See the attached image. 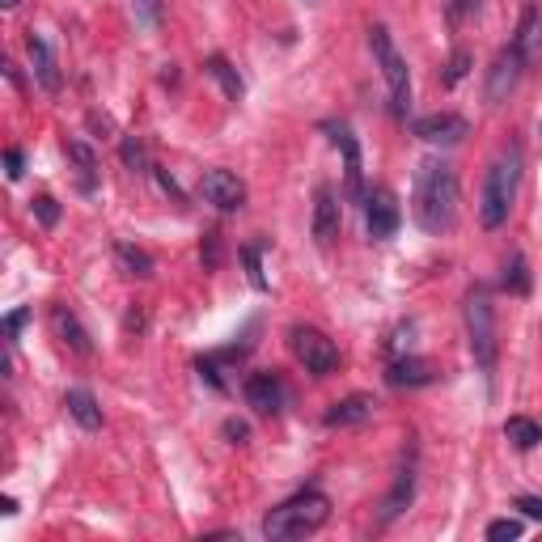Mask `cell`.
Here are the masks:
<instances>
[{
    "mask_svg": "<svg viewBox=\"0 0 542 542\" xmlns=\"http://www.w3.org/2000/svg\"><path fill=\"white\" fill-rule=\"evenodd\" d=\"M411 216L424 233H432V238H441V233L454 229V221H458V174L449 161H441V157L420 161V170H415V191H411Z\"/></svg>",
    "mask_w": 542,
    "mask_h": 542,
    "instance_id": "6da1fadb",
    "label": "cell"
},
{
    "mask_svg": "<svg viewBox=\"0 0 542 542\" xmlns=\"http://www.w3.org/2000/svg\"><path fill=\"white\" fill-rule=\"evenodd\" d=\"M521 174H526V157H521V144H509L483 178V195H479V225L483 229H500L509 221V212L517 204L521 191Z\"/></svg>",
    "mask_w": 542,
    "mask_h": 542,
    "instance_id": "7a4b0ae2",
    "label": "cell"
},
{
    "mask_svg": "<svg viewBox=\"0 0 542 542\" xmlns=\"http://www.w3.org/2000/svg\"><path fill=\"white\" fill-rule=\"evenodd\" d=\"M331 517V500L322 492H297L293 500L276 504L267 517H263V538L271 542H293V538H310L327 526Z\"/></svg>",
    "mask_w": 542,
    "mask_h": 542,
    "instance_id": "3957f363",
    "label": "cell"
},
{
    "mask_svg": "<svg viewBox=\"0 0 542 542\" xmlns=\"http://www.w3.org/2000/svg\"><path fill=\"white\" fill-rule=\"evenodd\" d=\"M462 318H466V343H471V356L483 377L496 373V360H500V339H496V305L487 288H471L462 305Z\"/></svg>",
    "mask_w": 542,
    "mask_h": 542,
    "instance_id": "277c9868",
    "label": "cell"
},
{
    "mask_svg": "<svg viewBox=\"0 0 542 542\" xmlns=\"http://www.w3.org/2000/svg\"><path fill=\"white\" fill-rule=\"evenodd\" d=\"M369 47H373V60H377V68H382V77H386L394 119H407V111H411V72H407L403 51L394 47L386 26H369Z\"/></svg>",
    "mask_w": 542,
    "mask_h": 542,
    "instance_id": "5b68a950",
    "label": "cell"
},
{
    "mask_svg": "<svg viewBox=\"0 0 542 542\" xmlns=\"http://www.w3.org/2000/svg\"><path fill=\"white\" fill-rule=\"evenodd\" d=\"M288 348H293V356L310 377H331L339 369V348L318 327H310V322H293L288 327Z\"/></svg>",
    "mask_w": 542,
    "mask_h": 542,
    "instance_id": "8992f818",
    "label": "cell"
},
{
    "mask_svg": "<svg viewBox=\"0 0 542 542\" xmlns=\"http://www.w3.org/2000/svg\"><path fill=\"white\" fill-rule=\"evenodd\" d=\"M322 132H327L331 144L343 153V195H348L352 204H365V157H360L356 132L343 119H327L322 123Z\"/></svg>",
    "mask_w": 542,
    "mask_h": 542,
    "instance_id": "52a82bcc",
    "label": "cell"
},
{
    "mask_svg": "<svg viewBox=\"0 0 542 542\" xmlns=\"http://www.w3.org/2000/svg\"><path fill=\"white\" fill-rule=\"evenodd\" d=\"M526 56H521V47L517 43H509V47H500L496 51V60H492V68H487V81H483V98H487V106H504L513 98V89H517V81H521V72H526Z\"/></svg>",
    "mask_w": 542,
    "mask_h": 542,
    "instance_id": "ba28073f",
    "label": "cell"
},
{
    "mask_svg": "<svg viewBox=\"0 0 542 542\" xmlns=\"http://www.w3.org/2000/svg\"><path fill=\"white\" fill-rule=\"evenodd\" d=\"M403 225V212H399V200H394V191L390 187H373L365 191V229H369V238L373 242H386L394 238Z\"/></svg>",
    "mask_w": 542,
    "mask_h": 542,
    "instance_id": "9c48e42d",
    "label": "cell"
},
{
    "mask_svg": "<svg viewBox=\"0 0 542 542\" xmlns=\"http://www.w3.org/2000/svg\"><path fill=\"white\" fill-rule=\"evenodd\" d=\"M242 394H246V407L255 415H263V420H276V415L284 411V403H288V390H284L280 373H250Z\"/></svg>",
    "mask_w": 542,
    "mask_h": 542,
    "instance_id": "30bf717a",
    "label": "cell"
},
{
    "mask_svg": "<svg viewBox=\"0 0 542 542\" xmlns=\"http://www.w3.org/2000/svg\"><path fill=\"white\" fill-rule=\"evenodd\" d=\"M200 195L216 212H242L246 208V183L233 170H204Z\"/></svg>",
    "mask_w": 542,
    "mask_h": 542,
    "instance_id": "8fae6325",
    "label": "cell"
},
{
    "mask_svg": "<svg viewBox=\"0 0 542 542\" xmlns=\"http://www.w3.org/2000/svg\"><path fill=\"white\" fill-rule=\"evenodd\" d=\"M411 136H420L424 144H441V149H449V144H462L466 136H471V123L454 111H437V115L411 119Z\"/></svg>",
    "mask_w": 542,
    "mask_h": 542,
    "instance_id": "7c38bea8",
    "label": "cell"
},
{
    "mask_svg": "<svg viewBox=\"0 0 542 542\" xmlns=\"http://www.w3.org/2000/svg\"><path fill=\"white\" fill-rule=\"evenodd\" d=\"M26 56H30V72L34 81H39V89H47V94H60V64H56V51L47 47L43 34H26Z\"/></svg>",
    "mask_w": 542,
    "mask_h": 542,
    "instance_id": "4fadbf2b",
    "label": "cell"
},
{
    "mask_svg": "<svg viewBox=\"0 0 542 542\" xmlns=\"http://www.w3.org/2000/svg\"><path fill=\"white\" fill-rule=\"evenodd\" d=\"M373 415H377L373 394H348V399H339L322 411V424L327 428H356V424H369Z\"/></svg>",
    "mask_w": 542,
    "mask_h": 542,
    "instance_id": "5bb4252c",
    "label": "cell"
},
{
    "mask_svg": "<svg viewBox=\"0 0 542 542\" xmlns=\"http://www.w3.org/2000/svg\"><path fill=\"white\" fill-rule=\"evenodd\" d=\"M386 382L394 390H420V386L437 382V369H432L424 356H394L390 369H386Z\"/></svg>",
    "mask_w": 542,
    "mask_h": 542,
    "instance_id": "9a60e30c",
    "label": "cell"
},
{
    "mask_svg": "<svg viewBox=\"0 0 542 542\" xmlns=\"http://www.w3.org/2000/svg\"><path fill=\"white\" fill-rule=\"evenodd\" d=\"M310 229H314V242L318 246H331L339 238V195L327 183L314 191V225Z\"/></svg>",
    "mask_w": 542,
    "mask_h": 542,
    "instance_id": "2e32d148",
    "label": "cell"
},
{
    "mask_svg": "<svg viewBox=\"0 0 542 542\" xmlns=\"http://www.w3.org/2000/svg\"><path fill=\"white\" fill-rule=\"evenodd\" d=\"M51 331L60 335V343L68 352H77V356H94V339H89V331L81 327V318L68 310V305H56L51 310Z\"/></svg>",
    "mask_w": 542,
    "mask_h": 542,
    "instance_id": "e0dca14e",
    "label": "cell"
},
{
    "mask_svg": "<svg viewBox=\"0 0 542 542\" xmlns=\"http://www.w3.org/2000/svg\"><path fill=\"white\" fill-rule=\"evenodd\" d=\"M411 500H415V466H403L399 479H394V487H390V496L382 500V526H390L399 513H407Z\"/></svg>",
    "mask_w": 542,
    "mask_h": 542,
    "instance_id": "ac0fdd59",
    "label": "cell"
},
{
    "mask_svg": "<svg viewBox=\"0 0 542 542\" xmlns=\"http://www.w3.org/2000/svg\"><path fill=\"white\" fill-rule=\"evenodd\" d=\"M204 72H208V77H212L216 85H221V94H225L229 102H242L246 81H242V72L233 68L225 56H208V60H204Z\"/></svg>",
    "mask_w": 542,
    "mask_h": 542,
    "instance_id": "d6986e66",
    "label": "cell"
},
{
    "mask_svg": "<svg viewBox=\"0 0 542 542\" xmlns=\"http://www.w3.org/2000/svg\"><path fill=\"white\" fill-rule=\"evenodd\" d=\"M64 407H68V415L77 420L85 432H98L102 428V407H98V399L89 390H68L64 394Z\"/></svg>",
    "mask_w": 542,
    "mask_h": 542,
    "instance_id": "ffe728a7",
    "label": "cell"
},
{
    "mask_svg": "<svg viewBox=\"0 0 542 542\" xmlns=\"http://www.w3.org/2000/svg\"><path fill=\"white\" fill-rule=\"evenodd\" d=\"M115 263H119L123 276H132V280H149L153 271H157L149 250H140V246H132V242H115Z\"/></svg>",
    "mask_w": 542,
    "mask_h": 542,
    "instance_id": "44dd1931",
    "label": "cell"
},
{
    "mask_svg": "<svg viewBox=\"0 0 542 542\" xmlns=\"http://www.w3.org/2000/svg\"><path fill=\"white\" fill-rule=\"evenodd\" d=\"M68 161L77 166V183H81V191H94V183H98V153L89 149L85 140H68Z\"/></svg>",
    "mask_w": 542,
    "mask_h": 542,
    "instance_id": "7402d4cb",
    "label": "cell"
},
{
    "mask_svg": "<svg viewBox=\"0 0 542 542\" xmlns=\"http://www.w3.org/2000/svg\"><path fill=\"white\" fill-rule=\"evenodd\" d=\"M504 437L513 441V449H521V454H530V449L542 441V424L530 420V415H509L504 420Z\"/></svg>",
    "mask_w": 542,
    "mask_h": 542,
    "instance_id": "603a6c76",
    "label": "cell"
},
{
    "mask_svg": "<svg viewBox=\"0 0 542 542\" xmlns=\"http://www.w3.org/2000/svg\"><path fill=\"white\" fill-rule=\"evenodd\" d=\"M119 157H123V166H128L132 174H153L149 149H144V140H140V136H123V144H119Z\"/></svg>",
    "mask_w": 542,
    "mask_h": 542,
    "instance_id": "cb8c5ba5",
    "label": "cell"
},
{
    "mask_svg": "<svg viewBox=\"0 0 542 542\" xmlns=\"http://www.w3.org/2000/svg\"><path fill=\"white\" fill-rule=\"evenodd\" d=\"M238 259H242V267H246L250 288H259V293H267V276H263V242L242 246V250H238Z\"/></svg>",
    "mask_w": 542,
    "mask_h": 542,
    "instance_id": "d4e9b609",
    "label": "cell"
},
{
    "mask_svg": "<svg viewBox=\"0 0 542 542\" xmlns=\"http://www.w3.org/2000/svg\"><path fill=\"white\" fill-rule=\"evenodd\" d=\"M504 288L509 293H530V271H526V255H513L509 263H504Z\"/></svg>",
    "mask_w": 542,
    "mask_h": 542,
    "instance_id": "484cf974",
    "label": "cell"
},
{
    "mask_svg": "<svg viewBox=\"0 0 542 542\" xmlns=\"http://www.w3.org/2000/svg\"><path fill=\"white\" fill-rule=\"evenodd\" d=\"M132 13H136V26L153 30V26H161V13H166V0H132Z\"/></svg>",
    "mask_w": 542,
    "mask_h": 542,
    "instance_id": "4316f807",
    "label": "cell"
},
{
    "mask_svg": "<svg viewBox=\"0 0 542 542\" xmlns=\"http://www.w3.org/2000/svg\"><path fill=\"white\" fill-rule=\"evenodd\" d=\"M30 212H34V221H39L43 229H56V225H60V204L51 200V195H34Z\"/></svg>",
    "mask_w": 542,
    "mask_h": 542,
    "instance_id": "83f0119b",
    "label": "cell"
},
{
    "mask_svg": "<svg viewBox=\"0 0 542 542\" xmlns=\"http://www.w3.org/2000/svg\"><path fill=\"white\" fill-rule=\"evenodd\" d=\"M521 521L517 517H500V521H492V526H487V542H513V538H521Z\"/></svg>",
    "mask_w": 542,
    "mask_h": 542,
    "instance_id": "f1b7e54d",
    "label": "cell"
},
{
    "mask_svg": "<svg viewBox=\"0 0 542 542\" xmlns=\"http://www.w3.org/2000/svg\"><path fill=\"white\" fill-rule=\"evenodd\" d=\"M466 72H471V51L466 47H458L454 56H449V64H445V85H458Z\"/></svg>",
    "mask_w": 542,
    "mask_h": 542,
    "instance_id": "f546056e",
    "label": "cell"
},
{
    "mask_svg": "<svg viewBox=\"0 0 542 542\" xmlns=\"http://www.w3.org/2000/svg\"><path fill=\"white\" fill-rule=\"evenodd\" d=\"M153 178H157V187L170 195V200L178 204V208H187V195H183V187H178V178L170 174V170H161V166H153Z\"/></svg>",
    "mask_w": 542,
    "mask_h": 542,
    "instance_id": "4dcf8cb0",
    "label": "cell"
},
{
    "mask_svg": "<svg viewBox=\"0 0 542 542\" xmlns=\"http://www.w3.org/2000/svg\"><path fill=\"white\" fill-rule=\"evenodd\" d=\"M200 259L208 271L221 267V233H204V246H200Z\"/></svg>",
    "mask_w": 542,
    "mask_h": 542,
    "instance_id": "1f68e13d",
    "label": "cell"
},
{
    "mask_svg": "<svg viewBox=\"0 0 542 542\" xmlns=\"http://www.w3.org/2000/svg\"><path fill=\"white\" fill-rule=\"evenodd\" d=\"M26 318H30V310H26V305H22V310H13V314H5V343H9V348L17 343V335H22Z\"/></svg>",
    "mask_w": 542,
    "mask_h": 542,
    "instance_id": "d6a6232c",
    "label": "cell"
},
{
    "mask_svg": "<svg viewBox=\"0 0 542 542\" xmlns=\"http://www.w3.org/2000/svg\"><path fill=\"white\" fill-rule=\"evenodd\" d=\"M225 441L229 445H246L250 441V424L246 420H233V415H229V420H225Z\"/></svg>",
    "mask_w": 542,
    "mask_h": 542,
    "instance_id": "836d02e7",
    "label": "cell"
},
{
    "mask_svg": "<svg viewBox=\"0 0 542 542\" xmlns=\"http://www.w3.org/2000/svg\"><path fill=\"white\" fill-rule=\"evenodd\" d=\"M5 174L13 178V183L26 174V153H22V149H9V153H5Z\"/></svg>",
    "mask_w": 542,
    "mask_h": 542,
    "instance_id": "e575fe53",
    "label": "cell"
},
{
    "mask_svg": "<svg viewBox=\"0 0 542 542\" xmlns=\"http://www.w3.org/2000/svg\"><path fill=\"white\" fill-rule=\"evenodd\" d=\"M513 509H521L526 517L542 521V496H521V500H513Z\"/></svg>",
    "mask_w": 542,
    "mask_h": 542,
    "instance_id": "d590c367",
    "label": "cell"
},
{
    "mask_svg": "<svg viewBox=\"0 0 542 542\" xmlns=\"http://www.w3.org/2000/svg\"><path fill=\"white\" fill-rule=\"evenodd\" d=\"M161 81H166V85H178V72H174V64H166V72H161Z\"/></svg>",
    "mask_w": 542,
    "mask_h": 542,
    "instance_id": "8d00e7d4",
    "label": "cell"
},
{
    "mask_svg": "<svg viewBox=\"0 0 542 542\" xmlns=\"http://www.w3.org/2000/svg\"><path fill=\"white\" fill-rule=\"evenodd\" d=\"M0 5H5V9H17V0H0Z\"/></svg>",
    "mask_w": 542,
    "mask_h": 542,
    "instance_id": "74e56055",
    "label": "cell"
},
{
    "mask_svg": "<svg viewBox=\"0 0 542 542\" xmlns=\"http://www.w3.org/2000/svg\"><path fill=\"white\" fill-rule=\"evenodd\" d=\"M538 140H542V128H538Z\"/></svg>",
    "mask_w": 542,
    "mask_h": 542,
    "instance_id": "f35d334b",
    "label": "cell"
}]
</instances>
